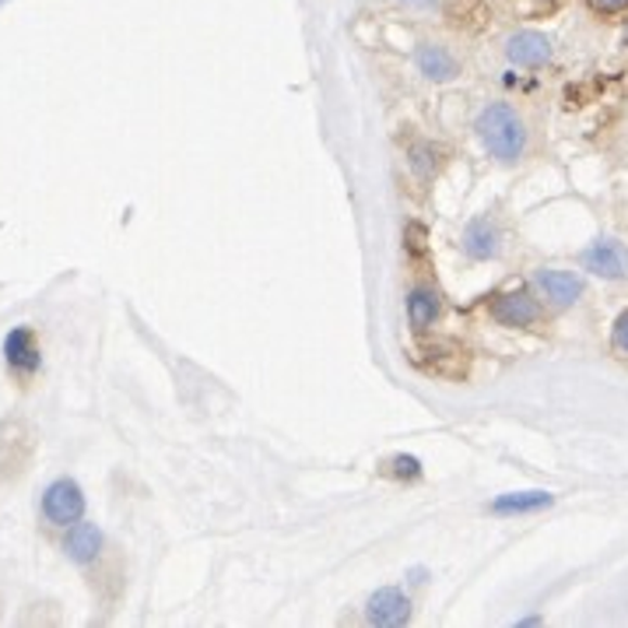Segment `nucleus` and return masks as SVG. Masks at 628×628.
<instances>
[{"label":"nucleus","instance_id":"nucleus-16","mask_svg":"<svg viewBox=\"0 0 628 628\" xmlns=\"http://www.w3.org/2000/svg\"><path fill=\"white\" fill-rule=\"evenodd\" d=\"M394 474L397 477H418L422 474V463H418L414 457H394Z\"/></svg>","mask_w":628,"mask_h":628},{"label":"nucleus","instance_id":"nucleus-10","mask_svg":"<svg viewBox=\"0 0 628 628\" xmlns=\"http://www.w3.org/2000/svg\"><path fill=\"white\" fill-rule=\"evenodd\" d=\"M439 317V295L432 289H414L408 298V320L414 331H428Z\"/></svg>","mask_w":628,"mask_h":628},{"label":"nucleus","instance_id":"nucleus-13","mask_svg":"<svg viewBox=\"0 0 628 628\" xmlns=\"http://www.w3.org/2000/svg\"><path fill=\"white\" fill-rule=\"evenodd\" d=\"M541 505H551L548 491H523V496H502V499H496L491 510H496V513H530V510H541Z\"/></svg>","mask_w":628,"mask_h":628},{"label":"nucleus","instance_id":"nucleus-1","mask_svg":"<svg viewBox=\"0 0 628 628\" xmlns=\"http://www.w3.org/2000/svg\"><path fill=\"white\" fill-rule=\"evenodd\" d=\"M477 138L496 158L516 162L523 155V144H527V130H523V119L499 102V106H488L477 116Z\"/></svg>","mask_w":628,"mask_h":628},{"label":"nucleus","instance_id":"nucleus-2","mask_svg":"<svg viewBox=\"0 0 628 628\" xmlns=\"http://www.w3.org/2000/svg\"><path fill=\"white\" fill-rule=\"evenodd\" d=\"M42 516L56 527H71V523H78L85 516V496L78 482H71V477H56V482L42 491Z\"/></svg>","mask_w":628,"mask_h":628},{"label":"nucleus","instance_id":"nucleus-6","mask_svg":"<svg viewBox=\"0 0 628 628\" xmlns=\"http://www.w3.org/2000/svg\"><path fill=\"white\" fill-rule=\"evenodd\" d=\"M408 618H411V604H408V597H403L400 590L386 587L380 593H372V601H369V621L372 625L394 628V625H403Z\"/></svg>","mask_w":628,"mask_h":628},{"label":"nucleus","instance_id":"nucleus-11","mask_svg":"<svg viewBox=\"0 0 628 628\" xmlns=\"http://www.w3.org/2000/svg\"><path fill=\"white\" fill-rule=\"evenodd\" d=\"M463 249L471 253L474 260H488L499 253V232L488 226V221H474V226L467 229V235H463Z\"/></svg>","mask_w":628,"mask_h":628},{"label":"nucleus","instance_id":"nucleus-8","mask_svg":"<svg viewBox=\"0 0 628 628\" xmlns=\"http://www.w3.org/2000/svg\"><path fill=\"white\" fill-rule=\"evenodd\" d=\"M537 289L551 306H573L582 295V281L569 271H537Z\"/></svg>","mask_w":628,"mask_h":628},{"label":"nucleus","instance_id":"nucleus-7","mask_svg":"<svg viewBox=\"0 0 628 628\" xmlns=\"http://www.w3.org/2000/svg\"><path fill=\"white\" fill-rule=\"evenodd\" d=\"M64 551H67V559L71 562H78V565H88V562H95L99 559V551H102V530L95 527V523H71L67 527V541H64Z\"/></svg>","mask_w":628,"mask_h":628},{"label":"nucleus","instance_id":"nucleus-18","mask_svg":"<svg viewBox=\"0 0 628 628\" xmlns=\"http://www.w3.org/2000/svg\"><path fill=\"white\" fill-rule=\"evenodd\" d=\"M418 4H428V0H418Z\"/></svg>","mask_w":628,"mask_h":628},{"label":"nucleus","instance_id":"nucleus-12","mask_svg":"<svg viewBox=\"0 0 628 628\" xmlns=\"http://www.w3.org/2000/svg\"><path fill=\"white\" fill-rule=\"evenodd\" d=\"M418 67H422V74L432 81H450L457 74V60L443 47H422L418 50Z\"/></svg>","mask_w":628,"mask_h":628},{"label":"nucleus","instance_id":"nucleus-5","mask_svg":"<svg viewBox=\"0 0 628 628\" xmlns=\"http://www.w3.org/2000/svg\"><path fill=\"white\" fill-rule=\"evenodd\" d=\"M4 358H8V369L22 372V376H28V372H36L42 355L36 348V337L28 326H14V331L4 337Z\"/></svg>","mask_w":628,"mask_h":628},{"label":"nucleus","instance_id":"nucleus-17","mask_svg":"<svg viewBox=\"0 0 628 628\" xmlns=\"http://www.w3.org/2000/svg\"><path fill=\"white\" fill-rule=\"evenodd\" d=\"M593 11H604V14H618L628 8V0H590Z\"/></svg>","mask_w":628,"mask_h":628},{"label":"nucleus","instance_id":"nucleus-9","mask_svg":"<svg viewBox=\"0 0 628 628\" xmlns=\"http://www.w3.org/2000/svg\"><path fill=\"white\" fill-rule=\"evenodd\" d=\"M505 53H510V60L520 67H541L551 56V42L541 33H516L510 39V47H505Z\"/></svg>","mask_w":628,"mask_h":628},{"label":"nucleus","instance_id":"nucleus-14","mask_svg":"<svg viewBox=\"0 0 628 628\" xmlns=\"http://www.w3.org/2000/svg\"><path fill=\"white\" fill-rule=\"evenodd\" d=\"M428 155H436V152H432V148H414V152H411V169L418 172V179H428L432 176V169H428Z\"/></svg>","mask_w":628,"mask_h":628},{"label":"nucleus","instance_id":"nucleus-15","mask_svg":"<svg viewBox=\"0 0 628 628\" xmlns=\"http://www.w3.org/2000/svg\"><path fill=\"white\" fill-rule=\"evenodd\" d=\"M611 344H615V351H621V355H628V309L618 317V323H615V334H611Z\"/></svg>","mask_w":628,"mask_h":628},{"label":"nucleus","instance_id":"nucleus-4","mask_svg":"<svg viewBox=\"0 0 628 628\" xmlns=\"http://www.w3.org/2000/svg\"><path fill=\"white\" fill-rule=\"evenodd\" d=\"M491 317H496L502 326H527L534 323L537 317H541V309H537V303L530 298V292H505L496 298V306H491Z\"/></svg>","mask_w":628,"mask_h":628},{"label":"nucleus","instance_id":"nucleus-3","mask_svg":"<svg viewBox=\"0 0 628 628\" xmlns=\"http://www.w3.org/2000/svg\"><path fill=\"white\" fill-rule=\"evenodd\" d=\"M582 267L601 278H628V249L615 239H604V243L582 253Z\"/></svg>","mask_w":628,"mask_h":628}]
</instances>
